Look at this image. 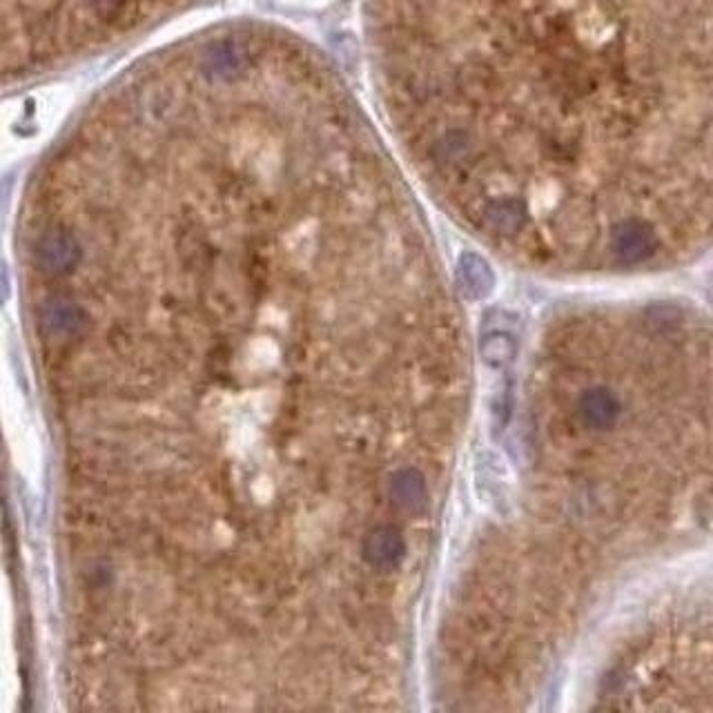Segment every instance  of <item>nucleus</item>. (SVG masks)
I'll return each mask as SVG.
<instances>
[{"label": "nucleus", "mask_w": 713, "mask_h": 713, "mask_svg": "<svg viewBox=\"0 0 713 713\" xmlns=\"http://www.w3.org/2000/svg\"><path fill=\"white\" fill-rule=\"evenodd\" d=\"M408 161L482 232L607 217L640 268L707 210L711 0H368Z\"/></svg>", "instance_id": "f257e3e1"}, {"label": "nucleus", "mask_w": 713, "mask_h": 713, "mask_svg": "<svg viewBox=\"0 0 713 713\" xmlns=\"http://www.w3.org/2000/svg\"><path fill=\"white\" fill-rule=\"evenodd\" d=\"M81 243L70 230L52 228L36 241L34 259L41 272L50 277H65L81 263Z\"/></svg>", "instance_id": "f03ea898"}, {"label": "nucleus", "mask_w": 713, "mask_h": 713, "mask_svg": "<svg viewBox=\"0 0 713 713\" xmlns=\"http://www.w3.org/2000/svg\"><path fill=\"white\" fill-rule=\"evenodd\" d=\"M41 326L56 341L76 339L87 328V312L70 297H52L41 308Z\"/></svg>", "instance_id": "7ed1b4c3"}, {"label": "nucleus", "mask_w": 713, "mask_h": 713, "mask_svg": "<svg viewBox=\"0 0 713 713\" xmlns=\"http://www.w3.org/2000/svg\"><path fill=\"white\" fill-rule=\"evenodd\" d=\"M364 558L379 571H393L406 558V540L395 526H377L364 540Z\"/></svg>", "instance_id": "20e7f679"}, {"label": "nucleus", "mask_w": 713, "mask_h": 713, "mask_svg": "<svg viewBox=\"0 0 713 713\" xmlns=\"http://www.w3.org/2000/svg\"><path fill=\"white\" fill-rule=\"evenodd\" d=\"M578 410L582 422L593 431H609L622 415L620 397L607 386H593L580 395Z\"/></svg>", "instance_id": "39448f33"}, {"label": "nucleus", "mask_w": 713, "mask_h": 713, "mask_svg": "<svg viewBox=\"0 0 713 713\" xmlns=\"http://www.w3.org/2000/svg\"><path fill=\"white\" fill-rule=\"evenodd\" d=\"M390 497L408 513H419L428 502V488L424 475L417 468H402L390 480Z\"/></svg>", "instance_id": "423d86ee"}, {"label": "nucleus", "mask_w": 713, "mask_h": 713, "mask_svg": "<svg viewBox=\"0 0 713 713\" xmlns=\"http://www.w3.org/2000/svg\"><path fill=\"white\" fill-rule=\"evenodd\" d=\"M462 288L466 292H475L477 297L484 295V292L491 288V270H488L486 263L477 257H466V261H462Z\"/></svg>", "instance_id": "0eeeda50"}, {"label": "nucleus", "mask_w": 713, "mask_h": 713, "mask_svg": "<svg viewBox=\"0 0 713 713\" xmlns=\"http://www.w3.org/2000/svg\"><path fill=\"white\" fill-rule=\"evenodd\" d=\"M482 353H484L486 361H495V364H502V361H511L513 359L515 348H513L509 337L495 335V337L486 339Z\"/></svg>", "instance_id": "6e6552de"}]
</instances>
